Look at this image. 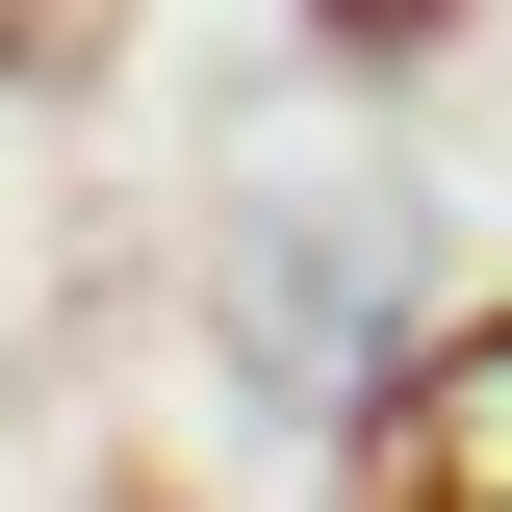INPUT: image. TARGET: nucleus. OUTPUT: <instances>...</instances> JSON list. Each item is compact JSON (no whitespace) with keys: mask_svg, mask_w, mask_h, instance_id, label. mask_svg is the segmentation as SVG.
I'll use <instances>...</instances> for the list:
<instances>
[{"mask_svg":"<svg viewBox=\"0 0 512 512\" xmlns=\"http://www.w3.org/2000/svg\"><path fill=\"white\" fill-rule=\"evenodd\" d=\"M333 487H359V512H512V308H461L436 359H384Z\"/></svg>","mask_w":512,"mask_h":512,"instance_id":"f257e3e1","label":"nucleus"},{"mask_svg":"<svg viewBox=\"0 0 512 512\" xmlns=\"http://www.w3.org/2000/svg\"><path fill=\"white\" fill-rule=\"evenodd\" d=\"M359 308H384V205H256L231 231V359L282 384V410L359 384Z\"/></svg>","mask_w":512,"mask_h":512,"instance_id":"f03ea898","label":"nucleus"},{"mask_svg":"<svg viewBox=\"0 0 512 512\" xmlns=\"http://www.w3.org/2000/svg\"><path fill=\"white\" fill-rule=\"evenodd\" d=\"M461 0H308V52H436Z\"/></svg>","mask_w":512,"mask_h":512,"instance_id":"7ed1b4c3","label":"nucleus"},{"mask_svg":"<svg viewBox=\"0 0 512 512\" xmlns=\"http://www.w3.org/2000/svg\"><path fill=\"white\" fill-rule=\"evenodd\" d=\"M26 52H52V0H0V77H26Z\"/></svg>","mask_w":512,"mask_h":512,"instance_id":"20e7f679","label":"nucleus"}]
</instances>
